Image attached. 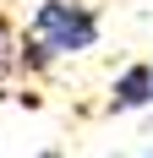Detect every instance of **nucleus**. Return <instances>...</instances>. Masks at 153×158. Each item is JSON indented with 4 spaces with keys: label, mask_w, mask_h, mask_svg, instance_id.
<instances>
[{
    "label": "nucleus",
    "mask_w": 153,
    "mask_h": 158,
    "mask_svg": "<svg viewBox=\"0 0 153 158\" xmlns=\"http://www.w3.org/2000/svg\"><path fill=\"white\" fill-rule=\"evenodd\" d=\"M98 11L88 0H33L28 27L16 38V55L28 71H44L55 60H71V55H88L98 44Z\"/></svg>",
    "instance_id": "obj_1"
},
{
    "label": "nucleus",
    "mask_w": 153,
    "mask_h": 158,
    "mask_svg": "<svg viewBox=\"0 0 153 158\" xmlns=\"http://www.w3.org/2000/svg\"><path fill=\"white\" fill-rule=\"evenodd\" d=\"M148 104H153V65L137 60L109 82V114H131V109H148Z\"/></svg>",
    "instance_id": "obj_2"
},
{
    "label": "nucleus",
    "mask_w": 153,
    "mask_h": 158,
    "mask_svg": "<svg viewBox=\"0 0 153 158\" xmlns=\"http://www.w3.org/2000/svg\"><path fill=\"white\" fill-rule=\"evenodd\" d=\"M16 65H22V55H16V33H11V22H6V6H0V82L11 77Z\"/></svg>",
    "instance_id": "obj_3"
},
{
    "label": "nucleus",
    "mask_w": 153,
    "mask_h": 158,
    "mask_svg": "<svg viewBox=\"0 0 153 158\" xmlns=\"http://www.w3.org/2000/svg\"><path fill=\"white\" fill-rule=\"evenodd\" d=\"M126 158H153V147H142V153H126Z\"/></svg>",
    "instance_id": "obj_4"
},
{
    "label": "nucleus",
    "mask_w": 153,
    "mask_h": 158,
    "mask_svg": "<svg viewBox=\"0 0 153 158\" xmlns=\"http://www.w3.org/2000/svg\"><path fill=\"white\" fill-rule=\"evenodd\" d=\"M38 158H60V153H55V147H44V153H38Z\"/></svg>",
    "instance_id": "obj_5"
}]
</instances>
